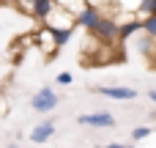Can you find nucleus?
Here are the masks:
<instances>
[{
	"label": "nucleus",
	"instance_id": "1",
	"mask_svg": "<svg viewBox=\"0 0 156 148\" xmlns=\"http://www.w3.org/2000/svg\"><path fill=\"white\" fill-rule=\"evenodd\" d=\"M90 36L99 41V44H121V22H115L112 14H101L99 25L90 30Z\"/></svg>",
	"mask_w": 156,
	"mask_h": 148
},
{
	"label": "nucleus",
	"instance_id": "2",
	"mask_svg": "<svg viewBox=\"0 0 156 148\" xmlns=\"http://www.w3.org/2000/svg\"><path fill=\"white\" fill-rule=\"evenodd\" d=\"M41 25H47V27H52V30H74L77 27V14L74 11H69V8H63V5H55V11L47 16V22H41Z\"/></svg>",
	"mask_w": 156,
	"mask_h": 148
},
{
	"label": "nucleus",
	"instance_id": "3",
	"mask_svg": "<svg viewBox=\"0 0 156 148\" xmlns=\"http://www.w3.org/2000/svg\"><path fill=\"white\" fill-rule=\"evenodd\" d=\"M58 104H60V99H58L55 88H49V85L38 88V93L30 99V107L36 113H52V110H58Z\"/></svg>",
	"mask_w": 156,
	"mask_h": 148
},
{
	"label": "nucleus",
	"instance_id": "4",
	"mask_svg": "<svg viewBox=\"0 0 156 148\" xmlns=\"http://www.w3.org/2000/svg\"><path fill=\"white\" fill-rule=\"evenodd\" d=\"M80 126H90V129H115V115L107 113V110H96V113H82L80 118Z\"/></svg>",
	"mask_w": 156,
	"mask_h": 148
},
{
	"label": "nucleus",
	"instance_id": "5",
	"mask_svg": "<svg viewBox=\"0 0 156 148\" xmlns=\"http://www.w3.org/2000/svg\"><path fill=\"white\" fill-rule=\"evenodd\" d=\"M93 93H99V96H104V99H115V102L137 99V91H134V88H123V85H96Z\"/></svg>",
	"mask_w": 156,
	"mask_h": 148
},
{
	"label": "nucleus",
	"instance_id": "6",
	"mask_svg": "<svg viewBox=\"0 0 156 148\" xmlns=\"http://www.w3.org/2000/svg\"><path fill=\"white\" fill-rule=\"evenodd\" d=\"M99 19H101V8H99V3H88L80 14H77V27H85L88 33L99 25Z\"/></svg>",
	"mask_w": 156,
	"mask_h": 148
},
{
	"label": "nucleus",
	"instance_id": "7",
	"mask_svg": "<svg viewBox=\"0 0 156 148\" xmlns=\"http://www.w3.org/2000/svg\"><path fill=\"white\" fill-rule=\"evenodd\" d=\"M52 137H55V121H41V124L33 126L30 135H27V140L36 143V146H41V143H47V140H52Z\"/></svg>",
	"mask_w": 156,
	"mask_h": 148
},
{
	"label": "nucleus",
	"instance_id": "8",
	"mask_svg": "<svg viewBox=\"0 0 156 148\" xmlns=\"http://www.w3.org/2000/svg\"><path fill=\"white\" fill-rule=\"evenodd\" d=\"M137 33H143V16L132 14L126 22H121V41H129V38L137 36Z\"/></svg>",
	"mask_w": 156,
	"mask_h": 148
},
{
	"label": "nucleus",
	"instance_id": "9",
	"mask_svg": "<svg viewBox=\"0 0 156 148\" xmlns=\"http://www.w3.org/2000/svg\"><path fill=\"white\" fill-rule=\"evenodd\" d=\"M55 5H58L55 0H33V14L30 16H36L38 22H47V16L55 11Z\"/></svg>",
	"mask_w": 156,
	"mask_h": 148
},
{
	"label": "nucleus",
	"instance_id": "10",
	"mask_svg": "<svg viewBox=\"0 0 156 148\" xmlns=\"http://www.w3.org/2000/svg\"><path fill=\"white\" fill-rule=\"evenodd\" d=\"M58 5H63V8H69V11H74V14H80L90 0H55Z\"/></svg>",
	"mask_w": 156,
	"mask_h": 148
},
{
	"label": "nucleus",
	"instance_id": "11",
	"mask_svg": "<svg viewBox=\"0 0 156 148\" xmlns=\"http://www.w3.org/2000/svg\"><path fill=\"white\" fill-rule=\"evenodd\" d=\"M143 33H145V36H151V38L156 41V14L143 16Z\"/></svg>",
	"mask_w": 156,
	"mask_h": 148
},
{
	"label": "nucleus",
	"instance_id": "12",
	"mask_svg": "<svg viewBox=\"0 0 156 148\" xmlns=\"http://www.w3.org/2000/svg\"><path fill=\"white\" fill-rule=\"evenodd\" d=\"M71 33H74V30H52V36H55V44H58V49H60V47H66V44L71 41Z\"/></svg>",
	"mask_w": 156,
	"mask_h": 148
},
{
	"label": "nucleus",
	"instance_id": "13",
	"mask_svg": "<svg viewBox=\"0 0 156 148\" xmlns=\"http://www.w3.org/2000/svg\"><path fill=\"white\" fill-rule=\"evenodd\" d=\"M151 14H156V0H143L137 8V16H151Z\"/></svg>",
	"mask_w": 156,
	"mask_h": 148
},
{
	"label": "nucleus",
	"instance_id": "14",
	"mask_svg": "<svg viewBox=\"0 0 156 148\" xmlns=\"http://www.w3.org/2000/svg\"><path fill=\"white\" fill-rule=\"evenodd\" d=\"M154 135V126H137L134 132H132V140L137 143V140H145V137H151Z\"/></svg>",
	"mask_w": 156,
	"mask_h": 148
},
{
	"label": "nucleus",
	"instance_id": "15",
	"mask_svg": "<svg viewBox=\"0 0 156 148\" xmlns=\"http://www.w3.org/2000/svg\"><path fill=\"white\" fill-rule=\"evenodd\" d=\"M140 3H143V0H115V5H118V8H126L129 14H137Z\"/></svg>",
	"mask_w": 156,
	"mask_h": 148
},
{
	"label": "nucleus",
	"instance_id": "16",
	"mask_svg": "<svg viewBox=\"0 0 156 148\" xmlns=\"http://www.w3.org/2000/svg\"><path fill=\"white\" fill-rule=\"evenodd\" d=\"M55 82H58V85H71V82H74V77H71V71H58Z\"/></svg>",
	"mask_w": 156,
	"mask_h": 148
},
{
	"label": "nucleus",
	"instance_id": "17",
	"mask_svg": "<svg viewBox=\"0 0 156 148\" xmlns=\"http://www.w3.org/2000/svg\"><path fill=\"white\" fill-rule=\"evenodd\" d=\"M148 102H154V104H156V91H154V88L148 91Z\"/></svg>",
	"mask_w": 156,
	"mask_h": 148
},
{
	"label": "nucleus",
	"instance_id": "18",
	"mask_svg": "<svg viewBox=\"0 0 156 148\" xmlns=\"http://www.w3.org/2000/svg\"><path fill=\"white\" fill-rule=\"evenodd\" d=\"M107 148H126V146H121V143H110Z\"/></svg>",
	"mask_w": 156,
	"mask_h": 148
},
{
	"label": "nucleus",
	"instance_id": "19",
	"mask_svg": "<svg viewBox=\"0 0 156 148\" xmlns=\"http://www.w3.org/2000/svg\"><path fill=\"white\" fill-rule=\"evenodd\" d=\"M5 148H22V146H14V143H8V146H5Z\"/></svg>",
	"mask_w": 156,
	"mask_h": 148
},
{
	"label": "nucleus",
	"instance_id": "20",
	"mask_svg": "<svg viewBox=\"0 0 156 148\" xmlns=\"http://www.w3.org/2000/svg\"><path fill=\"white\" fill-rule=\"evenodd\" d=\"M126 148H137V146H126Z\"/></svg>",
	"mask_w": 156,
	"mask_h": 148
},
{
	"label": "nucleus",
	"instance_id": "21",
	"mask_svg": "<svg viewBox=\"0 0 156 148\" xmlns=\"http://www.w3.org/2000/svg\"><path fill=\"white\" fill-rule=\"evenodd\" d=\"M0 33H3V25H0Z\"/></svg>",
	"mask_w": 156,
	"mask_h": 148
},
{
	"label": "nucleus",
	"instance_id": "22",
	"mask_svg": "<svg viewBox=\"0 0 156 148\" xmlns=\"http://www.w3.org/2000/svg\"><path fill=\"white\" fill-rule=\"evenodd\" d=\"M96 148H104V146H96Z\"/></svg>",
	"mask_w": 156,
	"mask_h": 148
}]
</instances>
